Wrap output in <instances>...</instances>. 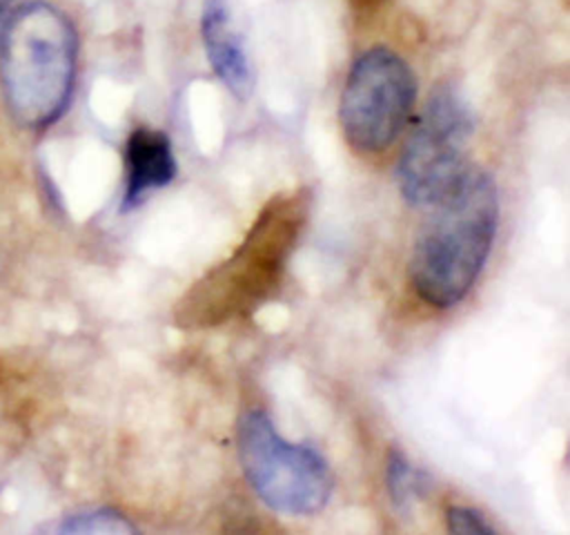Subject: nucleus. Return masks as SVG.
I'll return each mask as SVG.
<instances>
[{"label":"nucleus","mask_w":570,"mask_h":535,"mask_svg":"<svg viewBox=\"0 0 570 535\" xmlns=\"http://www.w3.org/2000/svg\"><path fill=\"white\" fill-rule=\"evenodd\" d=\"M385 481H387L390 502L401 515H407L428 490V475L423 470H419L399 450H390V455H387Z\"/></svg>","instance_id":"9"},{"label":"nucleus","mask_w":570,"mask_h":535,"mask_svg":"<svg viewBox=\"0 0 570 535\" xmlns=\"http://www.w3.org/2000/svg\"><path fill=\"white\" fill-rule=\"evenodd\" d=\"M472 134L465 98L452 85L436 87L399 158V187L410 205L428 207L456 183Z\"/></svg>","instance_id":"6"},{"label":"nucleus","mask_w":570,"mask_h":535,"mask_svg":"<svg viewBox=\"0 0 570 535\" xmlns=\"http://www.w3.org/2000/svg\"><path fill=\"white\" fill-rule=\"evenodd\" d=\"M428 210L407 274L421 301L445 310L465 299L490 256L499 225L497 183L488 172L465 167Z\"/></svg>","instance_id":"1"},{"label":"nucleus","mask_w":570,"mask_h":535,"mask_svg":"<svg viewBox=\"0 0 570 535\" xmlns=\"http://www.w3.org/2000/svg\"><path fill=\"white\" fill-rule=\"evenodd\" d=\"M56 533H91V535H122L134 533L136 526L114 508H91L67 515L53 526Z\"/></svg>","instance_id":"10"},{"label":"nucleus","mask_w":570,"mask_h":535,"mask_svg":"<svg viewBox=\"0 0 570 535\" xmlns=\"http://www.w3.org/2000/svg\"><path fill=\"white\" fill-rule=\"evenodd\" d=\"M76 65L78 38L62 11L40 0L18 7L0 38V76L16 123L53 125L71 100Z\"/></svg>","instance_id":"3"},{"label":"nucleus","mask_w":570,"mask_h":535,"mask_svg":"<svg viewBox=\"0 0 570 535\" xmlns=\"http://www.w3.org/2000/svg\"><path fill=\"white\" fill-rule=\"evenodd\" d=\"M16 11L13 7V0H0V38H2V31L11 18V13Z\"/></svg>","instance_id":"12"},{"label":"nucleus","mask_w":570,"mask_h":535,"mask_svg":"<svg viewBox=\"0 0 570 535\" xmlns=\"http://www.w3.org/2000/svg\"><path fill=\"white\" fill-rule=\"evenodd\" d=\"M238 459L256 497L281 515H314L332 497L334 475L327 461L314 448L281 437L258 408L238 421Z\"/></svg>","instance_id":"4"},{"label":"nucleus","mask_w":570,"mask_h":535,"mask_svg":"<svg viewBox=\"0 0 570 535\" xmlns=\"http://www.w3.org/2000/svg\"><path fill=\"white\" fill-rule=\"evenodd\" d=\"M176 156L165 132L136 127L125 143V192L122 210L136 207L149 192L176 178Z\"/></svg>","instance_id":"8"},{"label":"nucleus","mask_w":570,"mask_h":535,"mask_svg":"<svg viewBox=\"0 0 570 535\" xmlns=\"http://www.w3.org/2000/svg\"><path fill=\"white\" fill-rule=\"evenodd\" d=\"M307 216L305 192L274 196L240 245L176 303V323L205 328L249 312L278 285Z\"/></svg>","instance_id":"2"},{"label":"nucleus","mask_w":570,"mask_h":535,"mask_svg":"<svg viewBox=\"0 0 570 535\" xmlns=\"http://www.w3.org/2000/svg\"><path fill=\"white\" fill-rule=\"evenodd\" d=\"M200 36L214 74L236 98L245 100L252 94L254 78L243 38L232 20L229 0H205Z\"/></svg>","instance_id":"7"},{"label":"nucleus","mask_w":570,"mask_h":535,"mask_svg":"<svg viewBox=\"0 0 570 535\" xmlns=\"http://www.w3.org/2000/svg\"><path fill=\"white\" fill-rule=\"evenodd\" d=\"M416 100L410 65L385 47L363 51L350 67L338 105L345 140L361 154L385 152L403 132Z\"/></svg>","instance_id":"5"},{"label":"nucleus","mask_w":570,"mask_h":535,"mask_svg":"<svg viewBox=\"0 0 570 535\" xmlns=\"http://www.w3.org/2000/svg\"><path fill=\"white\" fill-rule=\"evenodd\" d=\"M448 531L450 533H494V526L470 506H450L448 508Z\"/></svg>","instance_id":"11"}]
</instances>
